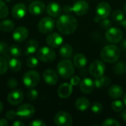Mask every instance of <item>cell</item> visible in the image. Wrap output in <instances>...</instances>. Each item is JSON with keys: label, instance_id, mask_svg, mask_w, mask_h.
<instances>
[{"label": "cell", "instance_id": "1", "mask_svg": "<svg viewBox=\"0 0 126 126\" xmlns=\"http://www.w3.org/2000/svg\"><path fill=\"white\" fill-rule=\"evenodd\" d=\"M57 28L59 32L64 35L72 34L78 27L77 19L71 15L63 14L57 20Z\"/></svg>", "mask_w": 126, "mask_h": 126}, {"label": "cell", "instance_id": "2", "mask_svg": "<svg viewBox=\"0 0 126 126\" xmlns=\"http://www.w3.org/2000/svg\"><path fill=\"white\" fill-rule=\"evenodd\" d=\"M120 49L114 44L104 47L100 52L101 59L109 63H114L118 61L120 57Z\"/></svg>", "mask_w": 126, "mask_h": 126}, {"label": "cell", "instance_id": "3", "mask_svg": "<svg viewBox=\"0 0 126 126\" xmlns=\"http://www.w3.org/2000/svg\"><path fill=\"white\" fill-rule=\"evenodd\" d=\"M57 70L61 78L64 79H69L73 76L75 72V67L72 61L66 59L59 62L57 66Z\"/></svg>", "mask_w": 126, "mask_h": 126}, {"label": "cell", "instance_id": "4", "mask_svg": "<svg viewBox=\"0 0 126 126\" xmlns=\"http://www.w3.org/2000/svg\"><path fill=\"white\" fill-rule=\"evenodd\" d=\"M89 8V5L87 1L84 0H78L75 1L72 6L65 7V12H74L77 16H83L85 15Z\"/></svg>", "mask_w": 126, "mask_h": 126}, {"label": "cell", "instance_id": "5", "mask_svg": "<svg viewBox=\"0 0 126 126\" xmlns=\"http://www.w3.org/2000/svg\"><path fill=\"white\" fill-rule=\"evenodd\" d=\"M22 81L27 87L33 88L38 84L40 81V75L35 70L28 71L23 75Z\"/></svg>", "mask_w": 126, "mask_h": 126}, {"label": "cell", "instance_id": "6", "mask_svg": "<svg viewBox=\"0 0 126 126\" xmlns=\"http://www.w3.org/2000/svg\"><path fill=\"white\" fill-rule=\"evenodd\" d=\"M36 55L38 60L45 63L52 62L56 58V53L54 49L47 47H44L38 49Z\"/></svg>", "mask_w": 126, "mask_h": 126}, {"label": "cell", "instance_id": "7", "mask_svg": "<svg viewBox=\"0 0 126 126\" xmlns=\"http://www.w3.org/2000/svg\"><path fill=\"white\" fill-rule=\"evenodd\" d=\"M105 70H106L105 64L103 61L100 60L94 61L89 67V74L95 78L103 76L105 72Z\"/></svg>", "mask_w": 126, "mask_h": 126}, {"label": "cell", "instance_id": "8", "mask_svg": "<svg viewBox=\"0 0 126 126\" xmlns=\"http://www.w3.org/2000/svg\"><path fill=\"white\" fill-rule=\"evenodd\" d=\"M106 40L111 44H117L123 38V32L117 27H109L106 32Z\"/></svg>", "mask_w": 126, "mask_h": 126}, {"label": "cell", "instance_id": "9", "mask_svg": "<svg viewBox=\"0 0 126 126\" xmlns=\"http://www.w3.org/2000/svg\"><path fill=\"white\" fill-rule=\"evenodd\" d=\"M55 123L58 126H71L72 117L66 111H58L54 117Z\"/></svg>", "mask_w": 126, "mask_h": 126}, {"label": "cell", "instance_id": "10", "mask_svg": "<svg viewBox=\"0 0 126 126\" xmlns=\"http://www.w3.org/2000/svg\"><path fill=\"white\" fill-rule=\"evenodd\" d=\"M54 28H55V21L49 17L43 18L38 22V30L44 34L51 32Z\"/></svg>", "mask_w": 126, "mask_h": 126}, {"label": "cell", "instance_id": "11", "mask_svg": "<svg viewBox=\"0 0 126 126\" xmlns=\"http://www.w3.org/2000/svg\"><path fill=\"white\" fill-rule=\"evenodd\" d=\"M35 112V107L29 103H25L19 106L16 111L17 116L22 118H30L32 117Z\"/></svg>", "mask_w": 126, "mask_h": 126}, {"label": "cell", "instance_id": "12", "mask_svg": "<svg viewBox=\"0 0 126 126\" xmlns=\"http://www.w3.org/2000/svg\"><path fill=\"white\" fill-rule=\"evenodd\" d=\"M24 100V94L20 89H14L11 91L7 96V101L13 106L20 104Z\"/></svg>", "mask_w": 126, "mask_h": 126}, {"label": "cell", "instance_id": "13", "mask_svg": "<svg viewBox=\"0 0 126 126\" xmlns=\"http://www.w3.org/2000/svg\"><path fill=\"white\" fill-rule=\"evenodd\" d=\"M111 5L106 1H103L99 3L96 8V14L100 18H108L111 13Z\"/></svg>", "mask_w": 126, "mask_h": 126}, {"label": "cell", "instance_id": "14", "mask_svg": "<svg viewBox=\"0 0 126 126\" xmlns=\"http://www.w3.org/2000/svg\"><path fill=\"white\" fill-rule=\"evenodd\" d=\"M47 44L52 48H56L61 46L63 41V37L57 32H52L50 33L46 39Z\"/></svg>", "mask_w": 126, "mask_h": 126}, {"label": "cell", "instance_id": "15", "mask_svg": "<svg viewBox=\"0 0 126 126\" xmlns=\"http://www.w3.org/2000/svg\"><path fill=\"white\" fill-rule=\"evenodd\" d=\"M43 78L46 83L50 86L55 85L58 81V74L52 69H47L43 73Z\"/></svg>", "mask_w": 126, "mask_h": 126}, {"label": "cell", "instance_id": "16", "mask_svg": "<svg viewBox=\"0 0 126 126\" xmlns=\"http://www.w3.org/2000/svg\"><path fill=\"white\" fill-rule=\"evenodd\" d=\"M27 13V8L24 4L18 3L12 8V16L16 19H21Z\"/></svg>", "mask_w": 126, "mask_h": 126}, {"label": "cell", "instance_id": "17", "mask_svg": "<svg viewBox=\"0 0 126 126\" xmlns=\"http://www.w3.org/2000/svg\"><path fill=\"white\" fill-rule=\"evenodd\" d=\"M28 35H29V32L26 27H18L13 32V38L17 42H22L28 37Z\"/></svg>", "mask_w": 126, "mask_h": 126}, {"label": "cell", "instance_id": "18", "mask_svg": "<svg viewBox=\"0 0 126 126\" xmlns=\"http://www.w3.org/2000/svg\"><path fill=\"white\" fill-rule=\"evenodd\" d=\"M45 4L44 2L41 1H36L34 2H32L29 5V11L31 14L35 16L41 15L44 13L45 10Z\"/></svg>", "mask_w": 126, "mask_h": 126}, {"label": "cell", "instance_id": "19", "mask_svg": "<svg viewBox=\"0 0 126 126\" xmlns=\"http://www.w3.org/2000/svg\"><path fill=\"white\" fill-rule=\"evenodd\" d=\"M94 82L89 78L83 79V80L80 83V89L84 94L92 93L94 89Z\"/></svg>", "mask_w": 126, "mask_h": 126}, {"label": "cell", "instance_id": "20", "mask_svg": "<svg viewBox=\"0 0 126 126\" xmlns=\"http://www.w3.org/2000/svg\"><path fill=\"white\" fill-rule=\"evenodd\" d=\"M72 85L69 83L61 84L58 89V94L61 98H68L72 92Z\"/></svg>", "mask_w": 126, "mask_h": 126}, {"label": "cell", "instance_id": "21", "mask_svg": "<svg viewBox=\"0 0 126 126\" xmlns=\"http://www.w3.org/2000/svg\"><path fill=\"white\" fill-rule=\"evenodd\" d=\"M47 13L51 17H58L61 13V7L57 2H50L47 6Z\"/></svg>", "mask_w": 126, "mask_h": 126}, {"label": "cell", "instance_id": "22", "mask_svg": "<svg viewBox=\"0 0 126 126\" xmlns=\"http://www.w3.org/2000/svg\"><path fill=\"white\" fill-rule=\"evenodd\" d=\"M108 93H109V95L111 98H113V99H119L123 94V89L120 86H119L117 84H114V85L111 86L109 88Z\"/></svg>", "mask_w": 126, "mask_h": 126}, {"label": "cell", "instance_id": "23", "mask_svg": "<svg viewBox=\"0 0 126 126\" xmlns=\"http://www.w3.org/2000/svg\"><path fill=\"white\" fill-rule=\"evenodd\" d=\"M73 62H74V65L77 68L83 69V68H84L86 66V65L87 63V59H86V56L83 54L78 53V54H76L74 56Z\"/></svg>", "mask_w": 126, "mask_h": 126}, {"label": "cell", "instance_id": "24", "mask_svg": "<svg viewBox=\"0 0 126 126\" xmlns=\"http://www.w3.org/2000/svg\"><path fill=\"white\" fill-rule=\"evenodd\" d=\"M90 106L89 100L86 97H80L75 101V107L78 110L83 111L87 110Z\"/></svg>", "mask_w": 126, "mask_h": 126}, {"label": "cell", "instance_id": "25", "mask_svg": "<svg viewBox=\"0 0 126 126\" xmlns=\"http://www.w3.org/2000/svg\"><path fill=\"white\" fill-rule=\"evenodd\" d=\"M38 48V43L35 39H30L26 45L25 55H32L35 53Z\"/></svg>", "mask_w": 126, "mask_h": 126}, {"label": "cell", "instance_id": "26", "mask_svg": "<svg viewBox=\"0 0 126 126\" xmlns=\"http://www.w3.org/2000/svg\"><path fill=\"white\" fill-rule=\"evenodd\" d=\"M14 22L10 19H6L0 23V30L3 32H10L14 28Z\"/></svg>", "mask_w": 126, "mask_h": 126}, {"label": "cell", "instance_id": "27", "mask_svg": "<svg viewBox=\"0 0 126 126\" xmlns=\"http://www.w3.org/2000/svg\"><path fill=\"white\" fill-rule=\"evenodd\" d=\"M94 82V86L97 88H102L109 86L111 83V80L109 78L103 75L100 78H97Z\"/></svg>", "mask_w": 126, "mask_h": 126}, {"label": "cell", "instance_id": "28", "mask_svg": "<svg viewBox=\"0 0 126 126\" xmlns=\"http://www.w3.org/2000/svg\"><path fill=\"white\" fill-rule=\"evenodd\" d=\"M59 53L61 57L65 58H69L72 55V47L69 44H63L59 50Z\"/></svg>", "mask_w": 126, "mask_h": 126}, {"label": "cell", "instance_id": "29", "mask_svg": "<svg viewBox=\"0 0 126 126\" xmlns=\"http://www.w3.org/2000/svg\"><path fill=\"white\" fill-rule=\"evenodd\" d=\"M8 67L10 68V69L12 72H18L21 69V63L17 58H13L10 60V61L8 63Z\"/></svg>", "mask_w": 126, "mask_h": 126}, {"label": "cell", "instance_id": "30", "mask_svg": "<svg viewBox=\"0 0 126 126\" xmlns=\"http://www.w3.org/2000/svg\"><path fill=\"white\" fill-rule=\"evenodd\" d=\"M111 18L115 22H121L125 18L124 13L120 10H115L111 14Z\"/></svg>", "mask_w": 126, "mask_h": 126}, {"label": "cell", "instance_id": "31", "mask_svg": "<svg viewBox=\"0 0 126 126\" xmlns=\"http://www.w3.org/2000/svg\"><path fill=\"white\" fill-rule=\"evenodd\" d=\"M9 52L15 58H18V57L21 56V55L22 53V51H21V47L19 46L16 45V44L12 45L10 47V49H9Z\"/></svg>", "mask_w": 126, "mask_h": 126}, {"label": "cell", "instance_id": "32", "mask_svg": "<svg viewBox=\"0 0 126 126\" xmlns=\"http://www.w3.org/2000/svg\"><path fill=\"white\" fill-rule=\"evenodd\" d=\"M124 105L125 104L121 100H117L112 102L111 108H112L113 111H114L116 112H120L124 110Z\"/></svg>", "mask_w": 126, "mask_h": 126}, {"label": "cell", "instance_id": "33", "mask_svg": "<svg viewBox=\"0 0 126 126\" xmlns=\"http://www.w3.org/2000/svg\"><path fill=\"white\" fill-rule=\"evenodd\" d=\"M125 68H126L125 63L121 61L115 64L114 67V71L117 75H122L125 72Z\"/></svg>", "mask_w": 126, "mask_h": 126}, {"label": "cell", "instance_id": "34", "mask_svg": "<svg viewBox=\"0 0 126 126\" xmlns=\"http://www.w3.org/2000/svg\"><path fill=\"white\" fill-rule=\"evenodd\" d=\"M9 10L7 4L1 0H0V18H4L8 16Z\"/></svg>", "mask_w": 126, "mask_h": 126}, {"label": "cell", "instance_id": "35", "mask_svg": "<svg viewBox=\"0 0 126 126\" xmlns=\"http://www.w3.org/2000/svg\"><path fill=\"white\" fill-rule=\"evenodd\" d=\"M27 65L28 67L33 69L35 68L38 65V58L33 57V56H30L27 58Z\"/></svg>", "mask_w": 126, "mask_h": 126}, {"label": "cell", "instance_id": "36", "mask_svg": "<svg viewBox=\"0 0 126 126\" xmlns=\"http://www.w3.org/2000/svg\"><path fill=\"white\" fill-rule=\"evenodd\" d=\"M7 68H8V64L5 58L0 56V75H4L7 72Z\"/></svg>", "mask_w": 126, "mask_h": 126}, {"label": "cell", "instance_id": "37", "mask_svg": "<svg viewBox=\"0 0 126 126\" xmlns=\"http://www.w3.org/2000/svg\"><path fill=\"white\" fill-rule=\"evenodd\" d=\"M103 126H120V123L115 119H112V118H108L106 120H105L103 123Z\"/></svg>", "mask_w": 126, "mask_h": 126}, {"label": "cell", "instance_id": "38", "mask_svg": "<svg viewBox=\"0 0 126 126\" xmlns=\"http://www.w3.org/2000/svg\"><path fill=\"white\" fill-rule=\"evenodd\" d=\"M103 105L99 102H95L92 106V112H94L95 114L100 113L103 111Z\"/></svg>", "mask_w": 126, "mask_h": 126}, {"label": "cell", "instance_id": "39", "mask_svg": "<svg viewBox=\"0 0 126 126\" xmlns=\"http://www.w3.org/2000/svg\"><path fill=\"white\" fill-rule=\"evenodd\" d=\"M9 51V48L7 44L4 41L0 42V55H7V52Z\"/></svg>", "mask_w": 126, "mask_h": 126}, {"label": "cell", "instance_id": "40", "mask_svg": "<svg viewBox=\"0 0 126 126\" xmlns=\"http://www.w3.org/2000/svg\"><path fill=\"white\" fill-rule=\"evenodd\" d=\"M99 23L100 24V27L103 29H109L111 26V21L109 18H101V20L100 21Z\"/></svg>", "mask_w": 126, "mask_h": 126}, {"label": "cell", "instance_id": "41", "mask_svg": "<svg viewBox=\"0 0 126 126\" xmlns=\"http://www.w3.org/2000/svg\"><path fill=\"white\" fill-rule=\"evenodd\" d=\"M38 96V93L37 92V90L35 89H30L28 92H27V97L28 99H30V100H35L37 99Z\"/></svg>", "mask_w": 126, "mask_h": 126}, {"label": "cell", "instance_id": "42", "mask_svg": "<svg viewBox=\"0 0 126 126\" xmlns=\"http://www.w3.org/2000/svg\"><path fill=\"white\" fill-rule=\"evenodd\" d=\"M7 86L10 89H13V88H16L18 85V81L16 80V78H10L8 80H7Z\"/></svg>", "mask_w": 126, "mask_h": 126}, {"label": "cell", "instance_id": "43", "mask_svg": "<svg viewBox=\"0 0 126 126\" xmlns=\"http://www.w3.org/2000/svg\"><path fill=\"white\" fill-rule=\"evenodd\" d=\"M17 116L16 111H15L14 110H9L7 113H6V117L10 120H13L16 118V117Z\"/></svg>", "mask_w": 126, "mask_h": 126}, {"label": "cell", "instance_id": "44", "mask_svg": "<svg viewBox=\"0 0 126 126\" xmlns=\"http://www.w3.org/2000/svg\"><path fill=\"white\" fill-rule=\"evenodd\" d=\"M30 126H46V123L41 120H35L29 123Z\"/></svg>", "mask_w": 126, "mask_h": 126}, {"label": "cell", "instance_id": "45", "mask_svg": "<svg viewBox=\"0 0 126 126\" xmlns=\"http://www.w3.org/2000/svg\"><path fill=\"white\" fill-rule=\"evenodd\" d=\"M80 83V79L78 76H72L71 78V80H70V83L72 86H78L79 83Z\"/></svg>", "mask_w": 126, "mask_h": 126}, {"label": "cell", "instance_id": "46", "mask_svg": "<svg viewBox=\"0 0 126 126\" xmlns=\"http://www.w3.org/2000/svg\"><path fill=\"white\" fill-rule=\"evenodd\" d=\"M13 126H24V123L23 122H21V120H16L13 123Z\"/></svg>", "mask_w": 126, "mask_h": 126}, {"label": "cell", "instance_id": "47", "mask_svg": "<svg viewBox=\"0 0 126 126\" xmlns=\"http://www.w3.org/2000/svg\"><path fill=\"white\" fill-rule=\"evenodd\" d=\"M8 126V123L5 119H0V126Z\"/></svg>", "mask_w": 126, "mask_h": 126}, {"label": "cell", "instance_id": "48", "mask_svg": "<svg viewBox=\"0 0 126 126\" xmlns=\"http://www.w3.org/2000/svg\"><path fill=\"white\" fill-rule=\"evenodd\" d=\"M120 48L123 50L126 49V39L122 41V43L120 44Z\"/></svg>", "mask_w": 126, "mask_h": 126}, {"label": "cell", "instance_id": "49", "mask_svg": "<svg viewBox=\"0 0 126 126\" xmlns=\"http://www.w3.org/2000/svg\"><path fill=\"white\" fill-rule=\"evenodd\" d=\"M122 117H123V120H124V122L126 123V109L123 110V114H122Z\"/></svg>", "mask_w": 126, "mask_h": 126}, {"label": "cell", "instance_id": "50", "mask_svg": "<svg viewBox=\"0 0 126 126\" xmlns=\"http://www.w3.org/2000/svg\"><path fill=\"white\" fill-rule=\"evenodd\" d=\"M120 24H121V25H122V26L126 30V18H124V19L120 22Z\"/></svg>", "mask_w": 126, "mask_h": 126}, {"label": "cell", "instance_id": "51", "mask_svg": "<svg viewBox=\"0 0 126 126\" xmlns=\"http://www.w3.org/2000/svg\"><path fill=\"white\" fill-rule=\"evenodd\" d=\"M3 109H4V106H3V104L0 101V113L3 111Z\"/></svg>", "mask_w": 126, "mask_h": 126}, {"label": "cell", "instance_id": "52", "mask_svg": "<svg viewBox=\"0 0 126 126\" xmlns=\"http://www.w3.org/2000/svg\"><path fill=\"white\" fill-rule=\"evenodd\" d=\"M123 103H124V104L126 106V93L124 94V96H123Z\"/></svg>", "mask_w": 126, "mask_h": 126}, {"label": "cell", "instance_id": "53", "mask_svg": "<svg viewBox=\"0 0 126 126\" xmlns=\"http://www.w3.org/2000/svg\"><path fill=\"white\" fill-rule=\"evenodd\" d=\"M124 11H125V13H126V4L124 5Z\"/></svg>", "mask_w": 126, "mask_h": 126}, {"label": "cell", "instance_id": "54", "mask_svg": "<svg viewBox=\"0 0 126 126\" xmlns=\"http://www.w3.org/2000/svg\"><path fill=\"white\" fill-rule=\"evenodd\" d=\"M5 1H7V2H9V1H11V0H5Z\"/></svg>", "mask_w": 126, "mask_h": 126}, {"label": "cell", "instance_id": "55", "mask_svg": "<svg viewBox=\"0 0 126 126\" xmlns=\"http://www.w3.org/2000/svg\"><path fill=\"white\" fill-rule=\"evenodd\" d=\"M125 73L126 74V68H125Z\"/></svg>", "mask_w": 126, "mask_h": 126}, {"label": "cell", "instance_id": "56", "mask_svg": "<svg viewBox=\"0 0 126 126\" xmlns=\"http://www.w3.org/2000/svg\"><path fill=\"white\" fill-rule=\"evenodd\" d=\"M30 1H32V0H30Z\"/></svg>", "mask_w": 126, "mask_h": 126}, {"label": "cell", "instance_id": "57", "mask_svg": "<svg viewBox=\"0 0 126 126\" xmlns=\"http://www.w3.org/2000/svg\"></svg>", "mask_w": 126, "mask_h": 126}]
</instances>
